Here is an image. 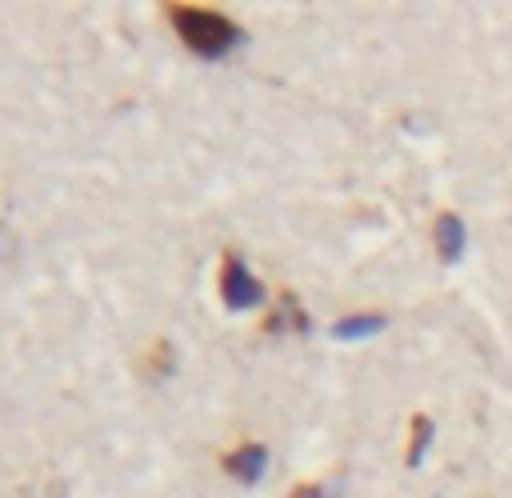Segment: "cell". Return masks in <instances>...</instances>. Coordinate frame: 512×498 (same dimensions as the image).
Returning a JSON list of instances; mask_svg holds the SVG:
<instances>
[{"instance_id": "1", "label": "cell", "mask_w": 512, "mask_h": 498, "mask_svg": "<svg viewBox=\"0 0 512 498\" xmlns=\"http://www.w3.org/2000/svg\"><path fill=\"white\" fill-rule=\"evenodd\" d=\"M168 23H173L177 37L186 41V50L200 59H223L245 41L241 23L218 14V10H200V5H173V10H168Z\"/></svg>"}, {"instance_id": "2", "label": "cell", "mask_w": 512, "mask_h": 498, "mask_svg": "<svg viewBox=\"0 0 512 498\" xmlns=\"http://www.w3.org/2000/svg\"><path fill=\"white\" fill-rule=\"evenodd\" d=\"M218 290H223V304L232 313H245V308L263 304V286L250 268H245L241 254H223V272H218Z\"/></svg>"}, {"instance_id": "3", "label": "cell", "mask_w": 512, "mask_h": 498, "mask_svg": "<svg viewBox=\"0 0 512 498\" xmlns=\"http://www.w3.org/2000/svg\"><path fill=\"white\" fill-rule=\"evenodd\" d=\"M223 471H227L232 480H241V485H259L263 471H268V449H263L259 440L236 444V449L223 458Z\"/></svg>"}, {"instance_id": "4", "label": "cell", "mask_w": 512, "mask_h": 498, "mask_svg": "<svg viewBox=\"0 0 512 498\" xmlns=\"http://www.w3.org/2000/svg\"><path fill=\"white\" fill-rule=\"evenodd\" d=\"M435 254L445 263H458L467 254V222L458 213H440L435 218Z\"/></svg>"}, {"instance_id": "5", "label": "cell", "mask_w": 512, "mask_h": 498, "mask_svg": "<svg viewBox=\"0 0 512 498\" xmlns=\"http://www.w3.org/2000/svg\"><path fill=\"white\" fill-rule=\"evenodd\" d=\"M377 331H386V317L381 313H358V317H340L331 326V336L336 340H372Z\"/></svg>"}, {"instance_id": "6", "label": "cell", "mask_w": 512, "mask_h": 498, "mask_svg": "<svg viewBox=\"0 0 512 498\" xmlns=\"http://www.w3.org/2000/svg\"><path fill=\"white\" fill-rule=\"evenodd\" d=\"M309 331V317H304V308H300V299L290 295V290H281V308L272 313V322H268V331Z\"/></svg>"}, {"instance_id": "7", "label": "cell", "mask_w": 512, "mask_h": 498, "mask_svg": "<svg viewBox=\"0 0 512 498\" xmlns=\"http://www.w3.org/2000/svg\"><path fill=\"white\" fill-rule=\"evenodd\" d=\"M431 435H435V422L417 412V417H413V440H408V458H404L408 467H422L426 449H431Z\"/></svg>"}, {"instance_id": "8", "label": "cell", "mask_w": 512, "mask_h": 498, "mask_svg": "<svg viewBox=\"0 0 512 498\" xmlns=\"http://www.w3.org/2000/svg\"><path fill=\"white\" fill-rule=\"evenodd\" d=\"M295 498H340V476L331 480V485H300Z\"/></svg>"}]
</instances>
